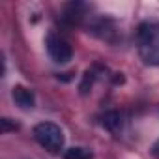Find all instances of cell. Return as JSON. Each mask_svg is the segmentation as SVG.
I'll return each instance as SVG.
<instances>
[{
  "instance_id": "cell-7",
  "label": "cell",
  "mask_w": 159,
  "mask_h": 159,
  "mask_svg": "<svg viewBox=\"0 0 159 159\" xmlns=\"http://www.w3.org/2000/svg\"><path fill=\"white\" fill-rule=\"evenodd\" d=\"M2 125H4V131H10V129H15L17 125H10V118H4L2 120Z\"/></svg>"
},
{
  "instance_id": "cell-8",
  "label": "cell",
  "mask_w": 159,
  "mask_h": 159,
  "mask_svg": "<svg viewBox=\"0 0 159 159\" xmlns=\"http://www.w3.org/2000/svg\"><path fill=\"white\" fill-rule=\"evenodd\" d=\"M152 152H153V155H157V157H159V142H155V144H153V150H152Z\"/></svg>"
},
{
  "instance_id": "cell-6",
  "label": "cell",
  "mask_w": 159,
  "mask_h": 159,
  "mask_svg": "<svg viewBox=\"0 0 159 159\" xmlns=\"http://www.w3.org/2000/svg\"><path fill=\"white\" fill-rule=\"evenodd\" d=\"M64 159H94L92 152L83 146H73L64 152Z\"/></svg>"
},
{
  "instance_id": "cell-1",
  "label": "cell",
  "mask_w": 159,
  "mask_h": 159,
  "mask_svg": "<svg viewBox=\"0 0 159 159\" xmlns=\"http://www.w3.org/2000/svg\"><path fill=\"white\" fill-rule=\"evenodd\" d=\"M137 51L146 66H159V23L146 21L137 28Z\"/></svg>"
},
{
  "instance_id": "cell-5",
  "label": "cell",
  "mask_w": 159,
  "mask_h": 159,
  "mask_svg": "<svg viewBox=\"0 0 159 159\" xmlns=\"http://www.w3.org/2000/svg\"><path fill=\"white\" fill-rule=\"evenodd\" d=\"M122 124H124V120H122V114H120L118 111L107 112V114L103 116V125H105L109 131H112V133H118V131L122 129Z\"/></svg>"
},
{
  "instance_id": "cell-4",
  "label": "cell",
  "mask_w": 159,
  "mask_h": 159,
  "mask_svg": "<svg viewBox=\"0 0 159 159\" xmlns=\"http://www.w3.org/2000/svg\"><path fill=\"white\" fill-rule=\"evenodd\" d=\"M11 96H13V101H15L21 109H25V111L32 109L34 103H36V98H34L32 90L26 88V86H21V84H19V86H13Z\"/></svg>"
},
{
  "instance_id": "cell-2",
  "label": "cell",
  "mask_w": 159,
  "mask_h": 159,
  "mask_svg": "<svg viewBox=\"0 0 159 159\" xmlns=\"http://www.w3.org/2000/svg\"><path fill=\"white\" fill-rule=\"evenodd\" d=\"M36 142L51 153H60L64 148V131L52 122H41L32 131Z\"/></svg>"
},
{
  "instance_id": "cell-3",
  "label": "cell",
  "mask_w": 159,
  "mask_h": 159,
  "mask_svg": "<svg viewBox=\"0 0 159 159\" xmlns=\"http://www.w3.org/2000/svg\"><path fill=\"white\" fill-rule=\"evenodd\" d=\"M45 45H47L49 56L56 64H67L73 58V49H71L69 41L64 36H60V34H49Z\"/></svg>"
}]
</instances>
